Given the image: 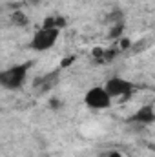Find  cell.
Returning <instances> with one entry per match:
<instances>
[{
  "label": "cell",
  "mask_w": 155,
  "mask_h": 157,
  "mask_svg": "<svg viewBox=\"0 0 155 157\" xmlns=\"http://www.w3.org/2000/svg\"><path fill=\"white\" fill-rule=\"evenodd\" d=\"M31 64L29 62H22V64H15L11 68H6L0 71V86L4 90L9 91H17L20 90L26 82H28V73H29Z\"/></svg>",
  "instance_id": "obj_1"
},
{
  "label": "cell",
  "mask_w": 155,
  "mask_h": 157,
  "mask_svg": "<svg viewBox=\"0 0 155 157\" xmlns=\"http://www.w3.org/2000/svg\"><path fill=\"white\" fill-rule=\"evenodd\" d=\"M59 37H60V28H57V26H42L39 31H35V35L31 37L28 48L31 51H37V53L47 51V49H51L57 44Z\"/></svg>",
  "instance_id": "obj_2"
},
{
  "label": "cell",
  "mask_w": 155,
  "mask_h": 157,
  "mask_svg": "<svg viewBox=\"0 0 155 157\" xmlns=\"http://www.w3.org/2000/svg\"><path fill=\"white\" fill-rule=\"evenodd\" d=\"M113 99L110 97V93L106 91L104 86H93L86 91L84 95V104L93 110V112H102V110H108L112 106Z\"/></svg>",
  "instance_id": "obj_3"
},
{
  "label": "cell",
  "mask_w": 155,
  "mask_h": 157,
  "mask_svg": "<svg viewBox=\"0 0 155 157\" xmlns=\"http://www.w3.org/2000/svg\"><path fill=\"white\" fill-rule=\"evenodd\" d=\"M104 88H106V91L110 93V97H112L113 101H126V99H130L131 93L135 91V84H133L131 80L124 78V77L108 78L106 84H104Z\"/></svg>",
  "instance_id": "obj_4"
},
{
  "label": "cell",
  "mask_w": 155,
  "mask_h": 157,
  "mask_svg": "<svg viewBox=\"0 0 155 157\" xmlns=\"http://www.w3.org/2000/svg\"><path fill=\"white\" fill-rule=\"evenodd\" d=\"M155 122V106L152 104H144L141 106L135 113H131L130 117L126 119V124L131 128V130H139V128H144L148 124Z\"/></svg>",
  "instance_id": "obj_5"
},
{
  "label": "cell",
  "mask_w": 155,
  "mask_h": 157,
  "mask_svg": "<svg viewBox=\"0 0 155 157\" xmlns=\"http://www.w3.org/2000/svg\"><path fill=\"white\" fill-rule=\"evenodd\" d=\"M59 78H60V71H59V70H53V71H49V73H46V75L37 77L35 82H33V86H35L37 91L46 93V91L53 90V88L59 84Z\"/></svg>",
  "instance_id": "obj_6"
},
{
  "label": "cell",
  "mask_w": 155,
  "mask_h": 157,
  "mask_svg": "<svg viewBox=\"0 0 155 157\" xmlns=\"http://www.w3.org/2000/svg\"><path fill=\"white\" fill-rule=\"evenodd\" d=\"M11 22H13V26H17V28H26V26L29 24V18H28V15H26L24 11L15 9V11L11 13Z\"/></svg>",
  "instance_id": "obj_7"
},
{
  "label": "cell",
  "mask_w": 155,
  "mask_h": 157,
  "mask_svg": "<svg viewBox=\"0 0 155 157\" xmlns=\"http://www.w3.org/2000/svg\"><path fill=\"white\" fill-rule=\"evenodd\" d=\"M49 104L53 106V110H59V108L62 106V102H60V99H57V97H53V99L49 101Z\"/></svg>",
  "instance_id": "obj_8"
},
{
  "label": "cell",
  "mask_w": 155,
  "mask_h": 157,
  "mask_svg": "<svg viewBox=\"0 0 155 157\" xmlns=\"http://www.w3.org/2000/svg\"><path fill=\"white\" fill-rule=\"evenodd\" d=\"M108 157H122V154H120V152H117V150H112V152L108 154Z\"/></svg>",
  "instance_id": "obj_9"
}]
</instances>
